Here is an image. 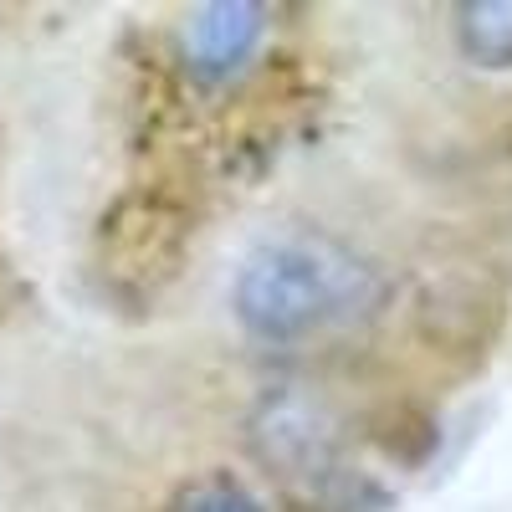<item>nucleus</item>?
<instances>
[{
	"mask_svg": "<svg viewBox=\"0 0 512 512\" xmlns=\"http://www.w3.org/2000/svg\"><path fill=\"white\" fill-rule=\"evenodd\" d=\"M477 251L461 221L436 226V185H379L338 169L287 185L241 216L210 267V323L231 364L267 384L369 395L395 349H425L436 328L477 308ZM436 349V344H431Z\"/></svg>",
	"mask_w": 512,
	"mask_h": 512,
	"instance_id": "1",
	"label": "nucleus"
}]
</instances>
